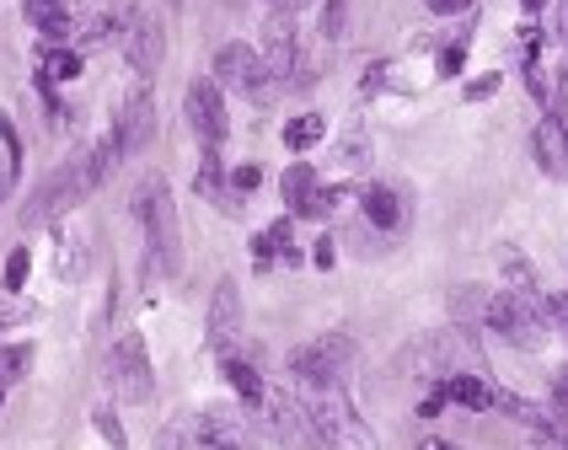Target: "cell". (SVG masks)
I'll return each mask as SVG.
<instances>
[{"instance_id": "30", "label": "cell", "mask_w": 568, "mask_h": 450, "mask_svg": "<svg viewBox=\"0 0 568 450\" xmlns=\"http://www.w3.org/2000/svg\"><path fill=\"white\" fill-rule=\"evenodd\" d=\"M461 65H467V43H446V48H440V54H435V70H440V76H461Z\"/></svg>"}, {"instance_id": "3", "label": "cell", "mask_w": 568, "mask_h": 450, "mask_svg": "<svg viewBox=\"0 0 568 450\" xmlns=\"http://www.w3.org/2000/svg\"><path fill=\"white\" fill-rule=\"evenodd\" d=\"M295 397L306 403V418H312V429L327 450H375V435H370V424L349 403L343 386H301Z\"/></svg>"}, {"instance_id": "13", "label": "cell", "mask_w": 568, "mask_h": 450, "mask_svg": "<svg viewBox=\"0 0 568 450\" xmlns=\"http://www.w3.org/2000/svg\"><path fill=\"white\" fill-rule=\"evenodd\" d=\"M263 65H269V76L280 86L301 81V43H295V22H290V11L284 17H274L269 28H263Z\"/></svg>"}, {"instance_id": "20", "label": "cell", "mask_w": 568, "mask_h": 450, "mask_svg": "<svg viewBox=\"0 0 568 450\" xmlns=\"http://www.w3.org/2000/svg\"><path fill=\"white\" fill-rule=\"evenodd\" d=\"M220 370H226V381L237 386V397H242V403H252V408L263 403V392H269V386H263L258 365H247V360H237V354H226V360H220Z\"/></svg>"}, {"instance_id": "21", "label": "cell", "mask_w": 568, "mask_h": 450, "mask_svg": "<svg viewBox=\"0 0 568 450\" xmlns=\"http://www.w3.org/2000/svg\"><path fill=\"white\" fill-rule=\"evenodd\" d=\"M284 205L295 209V215H301V205H306V199H312V194H317V188H323V183H317V166H306V162H295L290 166V172H284Z\"/></svg>"}, {"instance_id": "41", "label": "cell", "mask_w": 568, "mask_h": 450, "mask_svg": "<svg viewBox=\"0 0 568 450\" xmlns=\"http://www.w3.org/2000/svg\"><path fill=\"white\" fill-rule=\"evenodd\" d=\"M418 450H456V446H446V440H418Z\"/></svg>"}, {"instance_id": "1", "label": "cell", "mask_w": 568, "mask_h": 450, "mask_svg": "<svg viewBox=\"0 0 568 450\" xmlns=\"http://www.w3.org/2000/svg\"><path fill=\"white\" fill-rule=\"evenodd\" d=\"M119 166V145H113V134L102 140V145H91L81 156H70V162H59L48 177H43V188L28 199L22 209V226H43V220H54V215H70V209L91 199L102 183H108V172Z\"/></svg>"}, {"instance_id": "12", "label": "cell", "mask_w": 568, "mask_h": 450, "mask_svg": "<svg viewBox=\"0 0 568 450\" xmlns=\"http://www.w3.org/2000/svg\"><path fill=\"white\" fill-rule=\"evenodd\" d=\"M188 424L199 429L204 446H215V450H258V429H252V418L242 408L215 403V408L188 413Z\"/></svg>"}, {"instance_id": "11", "label": "cell", "mask_w": 568, "mask_h": 450, "mask_svg": "<svg viewBox=\"0 0 568 450\" xmlns=\"http://www.w3.org/2000/svg\"><path fill=\"white\" fill-rule=\"evenodd\" d=\"M204 338H209V354H215V360L237 354V343H242V289H237V279H220V285H215L209 317H204Z\"/></svg>"}, {"instance_id": "4", "label": "cell", "mask_w": 568, "mask_h": 450, "mask_svg": "<svg viewBox=\"0 0 568 450\" xmlns=\"http://www.w3.org/2000/svg\"><path fill=\"white\" fill-rule=\"evenodd\" d=\"M483 328L510 343V349H542V332H547V306L531 300V295H515V289H488L483 306Z\"/></svg>"}, {"instance_id": "9", "label": "cell", "mask_w": 568, "mask_h": 450, "mask_svg": "<svg viewBox=\"0 0 568 450\" xmlns=\"http://www.w3.org/2000/svg\"><path fill=\"white\" fill-rule=\"evenodd\" d=\"M263 424H269V435H274V446L284 450H323L317 440V429H312V418H306V403L295 397V392H263Z\"/></svg>"}, {"instance_id": "44", "label": "cell", "mask_w": 568, "mask_h": 450, "mask_svg": "<svg viewBox=\"0 0 568 450\" xmlns=\"http://www.w3.org/2000/svg\"><path fill=\"white\" fill-rule=\"evenodd\" d=\"M166 6H183V0H166Z\"/></svg>"}, {"instance_id": "45", "label": "cell", "mask_w": 568, "mask_h": 450, "mask_svg": "<svg viewBox=\"0 0 568 450\" xmlns=\"http://www.w3.org/2000/svg\"><path fill=\"white\" fill-rule=\"evenodd\" d=\"M0 397H6V386H0Z\"/></svg>"}, {"instance_id": "40", "label": "cell", "mask_w": 568, "mask_h": 450, "mask_svg": "<svg viewBox=\"0 0 568 450\" xmlns=\"http://www.w3.org/2000/svg\"><path fill=\"white\" fill-rule=\"evenodd\" d=\"M332 252H338V246H332V237H323V242H317V252H312V263H317V268H332V263H338Z\"/></svg>"}, {"instance_id": "8", "label": "cell", "mask_w": 568, "mask_h": 450, "mask_svg": "<svg viewBox=\"0 0 568 450\" xmlns=\"http://www.w3.org/2000/svg\"><path fill=\"white\" fill-rule=\"evenodd\" d=\"M183 119L194 129V140H199L204 151H220L226 145V134H231V119H226V97H220V86L199 76V81H188L183 91Z\"/></svg>"}, {"instance_id": "35", "label": "cell", "mask_w": 568, "mask_h": 450, "mask_svg": "<svg viewBox=\"0 0 568 450\" xmlns=\"http://www.w3.org/2000/svg\"><path fill=\"white\" fill-rule=\"evenodd\" d=\"M542 306H547V322H553V328L568 338V295H547Z\"/></svg>"}, {"instance_id": "28", "label": "cell", "mask_w": 568, "mask_h": 450, "mask_svg": "<svg viewBox=\"0 0 568 450\" xmlns=\"http://www.w3.org/2000/svg\"><path fill=\"white\" fill-rule=\"evenodd\" d=\"M33 365V349L28 343H11V349H0V386H11V381H22Z\"/></svg>"}, {"instance_id": "36", "label": "cell", "mask_w": 568, "mask_h": 450, "mask_svg": "<svg viewBox=\"0 0 568 450\" xmlns=\"http://www.w3.org/2000/svg\"><path fill=\"white\" fill-rule=\"evenodd\" d=\"M231 183H237V194H252V188H258V183H263V166H237V172H231Z\"/></svg>"}, {"instance_id": "15", "label": "cell", "mask_w": 568, "mask_h": 450, "mask_svg": "<svg viewBox=\"0 0 568 450\" xmlns=\"http://www.w3.org/2000/svg\"><path fill=\"white\" fill-rule=\"evenodd\" d=\"M531 156L547 177H568V123L558 113H542V123L531 129Z\"/></svg>"}, {"instance_id": "33", "label": "cell", "mask_w": 568, "mask_h": 450, "mask_svg": "<svg viewBox=\"0 0 568 450\" xmlns=\"http://www.w3.org/2000/svg\"><path fill=\"white\" fill-rule=\"evenodd\" d=\"M323 39H327V43L343 39V0H327V11H323Z\"/></svg>"}, {"instance_id": "18", "label": "cell", "mask_w": 568, "mask_h": 450, "mask_svg": "<svg viewBox=\"0 0 568 450\" xmlns=\"http://www.w3.org/2000/svg\"><path fill=\"white\" fill-rule=\"evenodd\" d=\"M22 17L43 39H70V6L65 0H22Z\"/></svg>"}, {"instance_id": "39", "label": "cell", "mask_w": 568, "mask_h": 450, "mask_svg": "<svg viewBox=\"0 0 568 450\" xmlns=\"http://www.w3.org/2000/svg\"><path fill=\"white\" fill-rule=\"evenodd\" d=\"M435 17H456V11H472V0H424Z\"/></svg>"}, {"instance_id": "43", "label": "cell", "mask_w": 568, "mask_h": 450, "mask_svg": "<svg viewBox=\"0 0 568 450\" xmlns=\"http://www.w3.org/2000/svg\"><path fill=\"white\" fill-rule=\"evenodd\" d=\"M521 6H526V11H542V0H521Z\"/></svg>"}, {"instance_id": "22", "label": "cell", "mask_w": 568, "mask_h": 450, "mask_svg": "<svg viewBox=\"0 0 568 450\" xmlns=\"http://www.w3.org/2000/svg\"><path fill=\"white\" fill-rule=\"evenodd\" d=\"M194 188H199L204 199H215V205L231 209V199H226V166H220V151H204L199 156V177H194Z\"/></svg>"}, {"instance_id": "37", "label": "cell", "mask_w": 568, "mask_h": 450, "mask_svg": "<svg viewBox=\"0 0 568 450\" xmlns=\"http://www.w3.org/2000/svg\"><path fill=\"white\" fill-rule=\"evenodd\" d=\"M0 140H6V156H11V172L22 166V145H17V129H11V119L0 113Z\"/></svg>"}, {"instance_id": "38", "label": "cell", "mask_w": 568, "mask_h": 450, "mask_svg": "<svg viewBox=\"0 0 568 450\" xmlns=\"http://www.w3.org/2000/svg\"><path fill=\"white\" fill-rule=\"evenodd\" d=\"M493 91H499V76H478V81L467 86V91H461V97H467V102H488V97H493Z\"/></svg>"}, {"instance_id": "7", "label": "cell", "mask_w": 568, "mask_h": 450, "mask_svg": "<svg viewBox=\"0 0 568 450\" xmlns=\"http://www.w3.org/2000/svg\"><path fill=\"white\" fill-rule=\"evenodd\" d=\"M215 86H237L247 102H274V91L280 81L269 76V65H263V54L252 48V43H226L220 54H215Z\"/></svg>"}, {"instance_id": "25", "label": "cell", "mask_w": 568, "mask_h": 450, "mask_svg": "<svg viewBox=\"0 0 568 450\" xmlns=\"http://www.w3.org/2000/svg\"><path fill=\"white\" fill-rule=\"evenodd\" d=\"M156 450H215V446H204L199 429L188 424V413H177V418L166 424L162 435H156Z\"/></svg>"}, {"instance_id": "32", "label": "cell", "mask_w": 568, "mask_h": 450, "mask_svg": "<svg viewBox=\"0 0 568 450\" xmlns=\"http://www.w3.org/2000/svg\"><path fill=\"white\" fill-rule=\"evenodd\" d=\"M91 424H97V435H102L108 446L123 450V429H119V418H113V408H97L91 413Z\"/></svg>"}, {"instance_id": "6", "label": "cell", "mask_w": 568, "mask_h": 450, "mask_svg": "<svg viewBox=\"0 0 568 450\" xmlns=\"http://www.w3.org/2000/svg\"><path fill=\"white\" fill-rule=\"evenodd\" d=\"M349 370H354V338L349 332H323V338H312L290 354V375L301 386H343Z\"/></svg>"}, {"instance_id": "16", "label": "cell", "mask_w": 568, "mask_h": 450, "mask_svg": "<svg viewBox=\"0 0 568 450\" xmlns=\"http://www.w3.org/2000/svg\"><path fill=\"white\" fill-rule=\"evenodd\" d=\"M123 54H129L134 76H156V65H162V28L151 17H134L129 33H123Z\"/></svg>"}, {"instance_id": "5", "label": "cell", "mask_w": 568, "mask_h": 450, "mask_svg": "<svg viewBox=\"0 0 568 450\" xmlns=\"http://www.w3.org/2000/svg\"><path fill=\"white\" fill-rule=\"evenodd\" d=\"M108 386L129 408H140V403L156 397V370H151V354H145L140 332H119L113 338V349H108Z\"/></svg>"}, {"instance_id": "23", "label": "cell", "mask_w": 568, "mask_h": 450, "mask_svg": "<svg viewBox=\"0 0 568 450\" xmlns=\"http://www.w3.org/2000/svg\"><path fill=\"white\" fill-rule=\"evenodd\" d=\"M327 140V119H317V113H301V119L284 123V145L290 151H312V145H323Z\"/></svg>"}, {"instance_id": "26", "label": "cell", "mask_w": 568, "mask_h": 450, "mask_svg": "<svg viewBox=\"0 0 568 450\" xmlns=\"http://www.w3.org/2000/svg\"><path fill=\"white\" fill-rule=\"evenodd\" d=\"M483 306H488V289L483 285L450 289V317H456V322H483Z\"/></svg>"}, {"instance_id": "19", "label": "cell", "mask_w": 568, "mask_h": 450, "mask_svg": "<svg viewBox=\"0 0 568 450\" xmlns=\"http://www.w3.org/2000/svg\"><path fill=\"white\" fill-rule=\"evenodd\" d=\"M493 257H499V274H504V279H510V289H515V295H531V300H542V285H536V268H531L526 263V252H521V246H499V252H493Z\"/></svg>"}, {"instance_id": "31", "label": "cell", "mask_w": 568, "mask_h": 450, "mask_svg": "<svg viewBox=\"0 0 568 450\" xmlns=\"http://www.w3.org/2000/svg\"><path fill=\"white\" fill-rule=\"evenodd\" d=\"M332 209H338V188H317V194L301 205V215H306V220H327Z\"/></svg>"}, {"instance_id": "10", "label": "cell", "mask_w": 568, "mask_h": 450, "mask_svg": "<svg viewBox=\"0 0 568 450\" xmlns=\"http://www.w3.org/2000/svg\"><path fill=\"white\" fill-rule=\"evenodd\" d=\"M478 354H472V338H467V328L456 332H435V338H424V343H413L403 360H397V370H413V375H450V370L472 365Z\"/></svg>"}, {"instance_id": "29", "label": "cell", "mask_w": 568, "mask_h": 450, "mask_svg": "<svg viewBox=\"0 0 568 450\" xmlns=\"http://www.w3.org/2000/svg\"><path fill=\"white\" fill-rule=\"evenodd\" d=\"M28 268H33V252H28V246H17V252L6 257V289H11V295L28 285Z\"/></svg>"}, {"instance_id": "2", "label": "cell", "mask_w": 568, "mask_h": 450, "mask_svg": "<svg viewBox=\"0 0 568 450\" xmlns=\"http://www.w3.org/2000/svg\"><path fill=\"white\" fill-rule=\"evenodd\" d=\"M134 215L145 231V257H151V279H177L183 274V231H177V209L172 188L162 177H145L134 194Z\"/></svg>"}, {"instance_id": "42", "label": "cell", "mask_w": 568, "mask_h": 450, "mask_svg": "<svg viewBox=\"0 0 568 450\" xmlns=\"http://www.w3.org/2000/svg\"><path fill=\"white\" fill-rule=\"evenodd\" d=\"M269 6H274V11H295L301 0H269Z\"/></svg>"}, {"instance_id": "17", "label": "cell", "mask_w": 568, "mask_h": 450, "mask_svg": "<svg viewBox=\"0 0 568 450\" xmlns=\"http://www.w3.org/2000/svg\"><path fill=\"white\" fill-rule=\"evenodd\" d=\"M360 209H365V220L375 226V231H397L407 220V205L397 188H386V183H365L360 188Z\"/></svg>"}, {"instance_id": "34", "label": "cell", "mask_w": 568, "mask_h": 450, "mask_svg": "<svg viewBox=\"0 0 568 450\" xmlns=\"http://www.w3.org/2000/svg\"><path fill=\"white\" fill-rule=\"evenodd\" d=\"M553 424H558V429H568V375H558V381H553Z\"/></svg>"}, {"instance_id": "14", "label": "cell", "mask_w": 568, "mask_h": 450, "mask_svg": "<svg viewBox=\"0 0 568 450\" xmlns=\"http://www.w3.org/2000/svg\"><path fill=\"white\" fill-rule=\"evenodd\" d=\"M151 134H156V102H151V91H145V86H134V91H129V102L119 108L113 145H119V156H134V151H145V145H151Z\"/></svg>"}, {"instance_id": "24", "label": "cell", "mask_w": 568, "mask_h": 450, "mask_svg": "<svg viewBox=\"0 0 568 450\" xmlns=\"http://www.w3.org/2000/svg\"><path fill=\"white\" fill-rule=\"evenodd\" d=\"M526 446L531 450H568V429L553 424V413H526Z\"/></svg>"}, {"instance_id": "27", "label": "cell", "mask_w": 568, "mask_h": 450, "mask_svg": "<svg viewBox=\"0 0 568 450\" xmlns=\"http://www.w3.org/2000/svg\"><path fill=\"white\" fill-rule=\"evenodd\" d=\"M81 76V54L76 48H48L43 54V81L54 86V81H76Z\"/></svg>"}]
</instances>
